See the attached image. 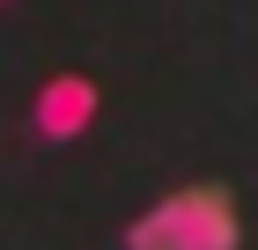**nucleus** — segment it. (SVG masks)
<instances>
[{
    "label": "nucleus",
    "instance_id": "f257e3e1",
    "mask_svg": "<svg viewBox=\"0 0 258 250\" xmlns=\"http://www.w3.org/2000/svg\"><path fill=\"white\" fill-rule=\"evenodd\" d=\"M236 243H243V221L221 184H177L125 228V250H236Z\"/></svg>",
    "mask_w": 258,
    "mask_h": 250
},
{
    "label": "nucleus",
    "instance_id": "f03ea898",
    "mask_svg": "<svg viewBox=\"0 0 258 250\" xmlns=\"http://www.w3.org/2000/svg\"><path fill=\"white\" fill-rule=\"evenodd\" d=\"M96 81L89 74H52L37 89V103H30V133L37 140H81L89 125H96Z\"/></svg>",
    "mask_w": 258,
    "mask_h": 250
}]
</instances>
